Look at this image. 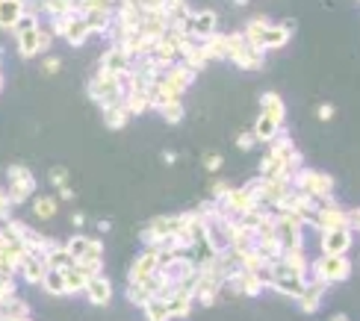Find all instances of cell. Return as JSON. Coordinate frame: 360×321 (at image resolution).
<instances>
[{"label": "cell", "instance_id": "1", "mask_svg": "<svg viewBox=\"0 0 360 321\" xmlns=\"http://www.w3.org/2000/svg\"><path fill=\"white\" fill-rule=\"evenodd\" d=\"M86 91H89V98H92V100L101 106V110L122 103V100H124V91H127V71H124V74L98 71V77L89 80Z\"/></svg>", "mask_w": 360, "mask_h": 321}, {"label": "cell", "instance_id": "2", "mask_svg": "<svg viewBox=\"0 0 360 321\" xmlns=\"http://www.w3.org/2000/svg\"><path fill=\"white\" fill-rule=\"evenodd\" d=\"M307 277H316L328 286H334V283H342L352 277V263L346 254H322L316 263H310Z\"/></svg>", "mask_w": 360, "mask_h": 321}, {"label": "cell", "instance_id": "3", "mask_svg": "<svg viewBox=\"0 0 360 321\" xmlns=\"http://www.w3.org/2000/svg\"><path fill=\"white\" fill-rule=\"evenodd\" d=\"M51 30H53V36L59 39H65L71 48H80V44L89 41V36H92V30H89L86 18H83V12H65V15H53L51 18Z\"/></svg>", "mask_w": 360, "mask_h": 321}, {"label": "cell", "instance_id": "4", "mask_svg": "<svg viewBox=\"0 0 360 321\" xmlns=\"http://www.w3.org/2000/svg\"><path fill=\"white\" fill-rule=\"evenodd\" d=\"M6 183H9L6 195H9L12 207L27 204V201H30V195L36 192V177H33V171H30L27 165H21V162L6 165Z\"/></svg>", "mask_w": 360, "mask_h": 321}, {"label": "cell", "instance_id": "5", "mask_svg": "<svg viewBox=\"0 0 360 321\" xmlns=\"http://www.w3.org/2000/svg\"><path fill=\"white\" fill-rule=\"evenodd\" d=\"M195 77H198V74H195L192 68H186V65L177 59L174 65H169V68H162V71H160L157 86L166 91V95H172V98H184V91L195 83Z\"/></svg>", "mask_w": 360, "mask_h": 321}, {"label": "cell", "instance_id": "6", "mask_svg": "<svg viewBox=\"0 0 360 321\" xmlns=\"http://www.w3.org/2000/svg\"><path fill=\"white\" fill-rule=\"evenodd\" d=\"M216 27H219V15L213 12V9H189V15H186V21L180 24V30H186V33L192 36V39H207V36H213L216 33Z\"/></svg>", "mask_w": 360, "mask_h": 321}, {"label": "cell", "instance_id": "7", "mask_svg": "<svg viewBox=\"0 0 360 321\" xmlns=\"http://www.w3.org/2000/svg\"><path fill=\"white\" fill-rule=\"evenodd\" d=\"M322 254H349L354 244V233L349 227H331V230H319Z\"/></svg>", "mask_w": 360, "mask_h": 321}, {"label": "cell", "instance_id": "8", "mask_svg": "<svg viewBox=\"0 0 360 321\" xmlns=\"http://www.w3.org/2000/svg\"><path fill=\"white\" fill-rule=\"evenodd\" d=\"M83 295H86V301L92 303V307H107V303L112 301V283L103 277V271L92 274V277L86 280V286H83Z\"/></svg>", "mask_w": 360, "mask_h": 321}, {"label": "cell", "instance_id": "9", "mask_svg": "<svg viewBox=\"0 0 360 321\" xmlns=\"http://www.w3.org/2000/svg\"><path fill=\"white\" fill-rule=\"evenodd\" d=\"M166 303H169L172 318H186L192 313V307H195V289L186 286V283L174 286V292L166 298Z\"/></svg>", "mask_w": 360, "mask_h": 321}, {"label": "cell", "instance_id": "10", "mask_svg": "<svg viewBox=\"0 0 360 321\" xmlns=\"http://www.w3.org/2000/svg\"><path fill=\"white\" fill-rule=\"evenodd\" d=\"M130 63H133V56L122 44H110V48L101 53V71H107V74H124V71H130Z\"/></svg>", "mask_w": 360, "mask_h": 321}, {"label": "cell", "instance_id": "11", "mask_svg": "<svg viewBox=\"0 0 360 321\" xmlns=\"http://www.w3.org/2000/svg\"><path fill=\"white\" fill-rule=\"evenodd\" d=\"M325 292H328V283H322L316 277H307V283L302 289V295L295 298V303L302 307V313H316L322 298H325Z\"/></svg>", "mask_w": 360, "mask_h": 321}, {"label": "cell", "instance_id": "12", "mask_svg": "<svg viewBox=\"0 0 360 321\" xmlns=\"http://www.w3.org/2000/svg\"><path fill=\"white\" fill-rule=\"evenodd\" d=\"M290 30H283L281 24H269L263 33H260V39L254 41V48L257 51H263V53H269V51H281V48H287V41H290Z\"/></svg>", "mask_w": 360, "mask_h": 321}, {"label": "cell", "instance_id": "13", "mask_svg": "<svg viewBox=\"0 0 360 321\" xmlns=\"http://www.w3.org/2000/svg\"><path fill=\"white\" fill-rule=\"evenodd\" d=\"M160 266V256H157V248H145L136 259H133V266L127 271V280H148L151 274L157 271Z\"/></svg>", "mask_w": 360, "mask_h": 321}, {"label": "cell", "instance_id": "14", "mask_svg": "<svg viewBox=\"0 0 360 321\" xmlns=\"http://www.w3.org/2000/svg\"><path fill=\"white\" fill-rule=\"evenodd\" d=\"M30 315H33V310H30V303L21 301L18 295L0 298V321H27Z\"/></svg>", "mask_w": 360, "mask_h": 321}, {"label": "cell", "instance_id": "15", "mask_svg": "<svg viewBox=\"0 0 360 321\" xmlns=\"http://www.w3.org/2000/svg\"><path fill=\"white\" fill-rule=\"evenodd\" d=\"M228 63H233L236 68H243V71H260L266 65V53L257 51V48H251V44H245V48H239L236 53H231Z\"/></svg>", "mask_w": 360, "mask_h": 321}, {"label": "cell", "instance_id": "16", "mask_svg": "<svg viewBox=\"0 0 360 321\" xmlns=\"http://www.w3.org/2000/svg\"><path fill=\"white\" fill-rule=\"evenodd\" d=\"M278 259H281V263L287 266L292 274H298V277H307L310 259H307V254H304V244H295V248H283Z\"/></svg>", "mask_w": 360, "mask_h": 321}, {"label": "cell", "instance_id": "17", "mask_svg": "<svg viewBox=\"0 0 360 321\" xmlns=\"http://www.w3.org/2000/svg\"><path fill=\"white\" fill-rule=\"evenodd\" d=\"M44 271H48V263H44V256H41V254H33V251H30V254L21 259V268H18L21 277H24L27 283H33V286L41 283Z\"/></svg>", "mask_w": 360, "mask_h": 321}, {"label": "cell", "instance_id": "18", "mask_svg": "<svg viewBox=\"0 0 360 321\" xmlns=\"http://www.w3.org/2000/svg\"><path fill=\"white\" fill-rule=\"evenodd\" d=\"M304 283H307V277H298V274H287V277H272L266 289H272V292H278V295H283V298H292V301H295L298 295H302Z\"/></svg>", "mask_w": 360, "mask_h": 321}, {"label": "cell", "instance_id": "19", "mask_svg": "<svg viewBox=\"0 0 360 321\" xmlns=\"http://www.w3.org/2000/svg\"><path fill=\"white\" fill-rule=\"evenodd\" d=\"M65 248L74 259H80V256H89V254H103V242H98L92 236H71L65 242Z\"/></svg>", "mask_w": 360, "mask_h": 321}, {"label": "cell", "instance_id": "20", "mask_svg": "<svg viewBox=\"0 0 360 321\" xmlns=\"http://www.w3.org/2000/svg\"><path fill=\"white\" fill-rule=\"evenodd\" d=\"M260 110L269 118H275L278 124L287 121V103H283V98L278 95V91H263V95H260Z\"/></svg>", "mask_w": 360, "mask_h": 321}, {"label": "cell", "instance_id": "21", "mask_svg": "<svg viewBox=\"0 0 360 321\" xmlns=\"http://www.w3.org/2000/svg\"><path fill=\"white\" fill-rule=\"evenodd\" d=\"M56 212H59V197L56 195H36L33 197V218L53 221Z\"/></svg>", "mask_w": 360, "mask_h": 321}, {"label": "cell", "instance_id": "22", "mask_svg": "<svg viewBox=\"0 0 360 321\" xmlns=\"http://www.w3.org/2000/svg\"><path fill=\"white\" fill-rule=\"evenodd\" d=\"M39 286H41L48 295H56V298H65V295H68V286H65V274H63V268H48Z\"/></svg>", "mask_w": 360, "mask_h": 321}, {"label": "cell", "instance_id": "23", "mask_svg": "<svg viewBox=\"0 0 360 321\" xmlns=\"http://www.w3.org/2000/svg\"><path fill=\"white\" fill-rule=\"evenodd\" d=\"M83 18L89 24V30H92V36H103V33H110V27H112V9H89L83 12Z\"/></svg>", "mask_w": 360, "mask_h": 321}, {"label": "cell", "instance_id": "24", "mask_svg": "<svg viewBox=\"0 0 360 321\" xmlns=\"http://www.w3.org/2000/svg\"><path fill=\"white\" fill-rule=\"evenodd\" d=\"M281 130H283V124H278L275 118H269L266 112H260V118L254 121V130H251V133H254V139L266 145V142H272Z\"/></svg>", "mask_w": 360, "mask_h": 321}, {"label": "cell", "instance_id": "25", "mask_svg": "<svg viewBox=\"0 0 360 321\" xmlns=\"http://www.w3.org/2000/svg\"><path fill=\"white\" fill-rule=\"evenodd\" d=\"M160 12L166 15L169 27H180V24L186 21V15H189V4H186V0H162Z\"/></svg>", "mask_w": 360, "mask_h": 321}, {"label": "cell", "instance_id": "26", "mask_svg": "<svg viewBox=\"0 0 360 321\" xmlns=\"http://www.w3.org/2000/svg\"><path fill=\"white\" fill-rule=\"evenodd\" d=\"M24 12V0H0V30H12V24L21 18Z\"/></svg>", "mask_w": 360, "mask_h": 321}, {"label": "cell", "instance_id": "27", "mask_svg": "<svg viewBox=\"0 0 360 321\" xmlns=\"http://www.w3.org/2000/svg\"><path fill=\"white\" fill-rule=\"evenodd\" d=\"M139 310L145 313V318H148V321H169V318H172L166 298H157V295H151V298H148V301L142 303Z\"/></svg>", "mask_w": 360, "mask_h": 321}, {"label": "cell", "instance_id": "28", "mask_svg": "<svg viewBox=\"0 0 360 321\" xmlns=\"http://www.w3.org/2000/svg\"><path fill=\"white\" fill-rule=\"evenodd\" d=\"M130 118H133V115L127 112L124 100H122V103H115V106H107V110H103V124H107L110 130H122Z\"/></svg>", "mask_w": 360, "mask_h": 321}, {"label": "cell", "instance_id": "29", "mask_svg": "<svg viewBox=\"0 0 360 321\" xmlns=\"http://www.w3.org/2000/svg\"><path fill=\"white\" fill-rule=\"evenodd\" d=\"M15 41H18V53H21L24 59H33V56L39 53V27L24 30V33L15 36Z\"/></svg>", "mask_w": 360, "mask_h": 321}, {"label": "cell", "instance_id": "30", "mask_svg": "<svg viewBox=\"0 0 360 321\" xmlns=\"http://www.w3.org/2000/svg\"><path fill=\"white\" fill-rule=\"evenodd\" d=\"M127 303H133V307H142V303L151 298V286H148V280H127Z\"/></svg>", "mask_w": 360, "mask_h": 321}, {"label": "cell", "instance_id": "31", "mask_svg": "<svg viewBox=\"0 0 360 321\" xmlns=\"http://www.w3.org/2000/svg\"><path fill=\"white\" fill-rule=\"evenodd\" d=\"M41 256H44V263H48V268H68L74 263V256L68 254L65 244H53V248L44 251Z\"/></svg>", "mask_w": 360, "mask_h": 321}, {"label": "cell", "instance_id": "32", "mask_svg": "<svg viewBox=\"0 0 360 321\" xmlns=\"http://www.w3.org/2000/svg\"><path fill=\"white\" fill-rule=\"evenodd\" d=\"M124 106H127L130 115L148 112V91H142V89H127V91H124Z\"/></svg>", "mask_w": 360, "mask_h": 321}, {"label": "cell", "instance_id": "33", "mask_svg": "<svg viewBox=\"0 0 360 321\" xmlns=\"http://www.w3.org/2000/svg\"><path fill=\"white\" fill-rule=\"evenodd\" d=\"M63 274H65V286H68V295H77V292H83V286H86V274L77 268V263H71L68 268H63Z\"/></svg>", "mask_w": 360, "mask_h": 321}, {"label": "cell", "instance_id": "34", "mask_svg": "<svg viewBox=\"0 0 360 321\" xmlns=\"http://www.w3.org/2000/svg\"><path fill=\"white\" fill-rule=\"evenodd\" d=\"M77 263V268L86 274V277H92V274H101L103 268V254H89V256H80V259H74Z\"/></svg>", "mask_w": 360, "mask_h": 321}, {"label": "cell", "instance_id": "35", "mask_svg": "<svg viewBox=\"0 0 360 321\" xmlns=\"http://www.w3.org/2000/svg\"><path fill=\"white\" fill-rule=\"evenodd\" d=\"M157 112L162 115V121H166V124H180V121H184V103H180V100L162 103Z\"/></svg>", "mask_w": 360, "mask_h": 321}, {"label": "cell", "instance_id": "36", "mask_svg": "<svg viewBox=\"0 0 360 321\" xmlns=\"http://www.w3.org/2000/svg\"><path fill=\"white\" fill-rule=\"evenodd\" d=\"M53 30H51V24H41L39 21V53H48L51 51V44H53Z\"/></svg>", "mask_w": 360, "mask_h": 321}, {"label": "cell", "instance_id": "37", "mask_svg": "<svg viewBox=\"0 0 360 321\" xmlns=\"http://www.w3.org/2000/svg\"><path fill=\"white\" fill-rule=\"evenodd\" d=\"M233 186H228V183H224V180H213V183H210V197H213V201H224V197H228V192H231Z\"/></svg>", "mask_w": 360, "mask_h": 321}, {"label": "cell", "instance_id": "38", "mask_svg": "<svg viewBox=\"0 0 360 321\" xmlns=\"http://www.w3.org/2000/svg\"><path fill=\"white\" fill-rule=\"evenodd\" d=\"M48 180H51V186H65L68 183V168H63V165H53L51 171H48Z\"/></svg>", "mask_w": 360, "mask_h": 321}, {"label": "cell", "instance_id": "39", "mask_svg": "<svg viewBox=\"0 0 360 321\" xmlns=\"http://www.w3.org/2000/svg\"><path fill=\"white\" fill-rule=\"evenodd\" d=\"M254 145H257V139H254V133H239V136H236V148L243 150V154L254 150Z\"/></svg>", "mask_w": 360, "mask_h": 321}, {"label": "cell", "instance_id": "40", "mask_svg": "<svg viewBox=\"0 0 360 321\" xmlns=\"http://www.w3.org/2000/svg\"><path fill=\"white\" fill-rule=\"evenodd\" d=\"M24 9L41 18V15H48V0H24Z\"/></svg>", "mask_w": 360, "mask_h": 321}, {"label": "cell", "instance_id": "41", "mask_svg": "<svg viewBox=\"0 0 360 321\" xmlns=\"http://www.w3.org/2000/svg\"><path fill=\"white\" fill-rule=\"evenodd\" d=\"M346 227L352 233H357V227H360V212L357 209H346Z\"/></svg>", "mask_w": 360, "mask_h": 321}, {"label": "cell", "instance_id": "42", "mask_svg": "<svg viewBox=\"0 0 360 321\" xmlns=\"http://www.w3.org/2000/svg\"><path fill=\"white\" fill-rule=\"evenodd\" d=\"M221 162H224V159H221L219 154H207V157H204V168H207V171H219Z\"/></svg>", "mask_w": 360, "mask_h": 321}, {"label": "cell", "instance_id": "43", "mask_svg": "<svg viewBox=\"0 0 360 321\" xmlns=\"http://www.w3.org/2000/svg\"><path fill=\"white\" fill-rule=\"evenodd\" d=\"M44 74H59V68H63V63H59V59L56 56H48V59H44Z\"/></svg>", "mask_w": 360, "mask_h": 321}, {"label": "cell", "instance_id": "44", "mask_svg": "<svg viewBox=\"0 0 360 321\" xmlns=\"http://www.w3.org/2000/svg\"><path fill=\"white\" fill-rule=\"evenodd\" d=\"M316 118H319V121H331V118H334V106H331V103H322L319 110H316Z\"/></svg>", "mask_w": 360, "mask_h": 321}, {"label": "cell", "instance_id": "45", "mask_svg": "<svg viewBox=\"0 0 360 321\" xmlns=\"http://www.w3.org/2000/svg\"><path fill=\"white\" fill-rule=\"evenodd\" d=\"M59 201H74V189L68 186V183L65 186H59Z\"/></svg>", "mask_w": 360, "mask_h": 321}, {"label": "cell", "instance_id": "46", "mask_svg": "<svg viewBox=\"0 0 360 321\" xmlns=\"http://www.w3.org/2000/svg\"><path fill=\"white\" fill-rule=\"evenodd\" d=\"M71 224H74V227H77V230H80V227L86 224V216H83V212H74V216H71Z\"/></svg>", "mask_w": 360, "mask_h": 321}, {"label": "cell", "instance_id": "47", "mask_svg": "<svg viewBox=\"0 0 360 321\" xmlns=\"http://www.w3.org/2000/svg\"><path fill=\"white\" fill-rule=\"evenodd\" d=\"M162 162H166V165H174V162H177V154H172V150H166V154H162Z\"/></svg>", "mask_w": 360, "mask_h": 321}, {"label": "cell", "instance_id": "48", "mask_svg": "<svg viewBox=\"0 0 360 321\" xmlns=\"http://www.w3.org/2000/svg\"><path fill=\"white\" fill-rule=\"evenodd\" d=\"M110 227H112V224H110V221H103V218H101V221H98V230H101V233H107V230H110Z\"/></svg>", "mask_w": 360, "mask_h": 321}, {"label": "cell", "instance_id": "49", "mask_svg": "<svg viewBox=\"0 0 360 321\" xmlns=\"http://www.w3.org/2000/svg\"><path fill=\"white\" fill-rule=\"evenodd\" d=\"M281 27H283V30H290V33H292V30H295V21H292V18H287V21H281Z\"/></svg>", "mask_w": 360, "mask_h": 321}, {"label": "cell", "instance_id": "50", "mask_svg": "<svg viewBox=\"0 0 360 321\" xmlns=\"http://www.w3.org/2000/svg\"><path fill=\"white\" fill-rule=\"evenodd\" d=\"M0 204H12V201H9V195H6V189H4V186H0Z\"/></svg>", "mask_w": 360, "mask_h": 321}, {"label": "cell", "instance_id": "51", "mask_svg": "<svg viewBox=\"0 0 360 321\" xmlns=\"http://www.w3.org/2000/svg\"><path fill=\"white\" fill-rule=\"evenodd\" d=\"M231 4H236V6H245V4H248V0H231Z\"/></svg>", "mask_w": 360, "mask_h": 321}, {"label": "cell", "instance_id": "52", "mask_svg": "<svg viewBox=\"0 0 360 321\" xmlns=\"http://www.w3.org/2000/svg\"><path fill=\"white\" fill-rule=\"evenodd\" d=\"M0 91H4V77H0Z\"/></svg>", "mask_w": 360, "mask_h": 321}, {"label": "cell", "instance_id": "53", "mask_svg": "<svg viewBox=\"0 0 360 321\" xmlns=\"http://www.w3.org/2000/svg\"><path fill=\"white\" fill-rule=\"evenodd\" d=\"M354 4H357V0H354Z\"/></svg>", "mask_w": 360, "mask_h": 321}]
</instances>
